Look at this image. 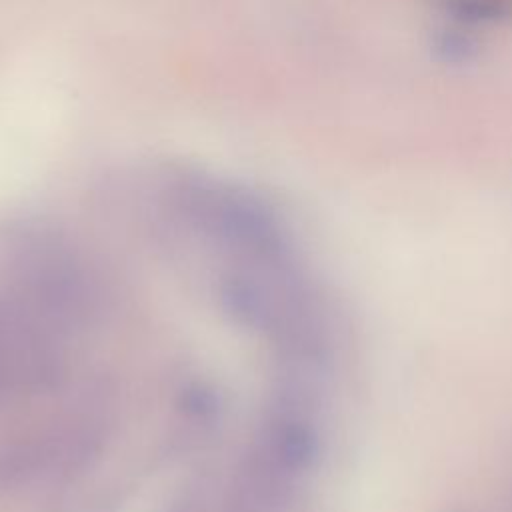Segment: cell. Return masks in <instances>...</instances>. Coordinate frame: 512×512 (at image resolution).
<instances>
[{
    "label": "cell",
    "mask_w": 512,
    "mask_h": 512,
    "mask_svg": "<svg viewBox=\"0 0 512 512\" xmlns=\"http://www.w3.org/2000/svg\"><path fill=\"white\" fill-rule=\"evenodd\" d=\"M4 286L20 294L66 332L86 324L98 308L96 284L84 262L58 236L20 228L4 242Z\"/></svg>",
    "instance_id": "1"
}]
</instances>
